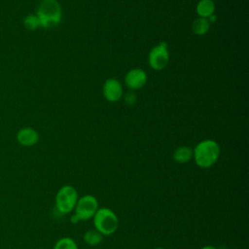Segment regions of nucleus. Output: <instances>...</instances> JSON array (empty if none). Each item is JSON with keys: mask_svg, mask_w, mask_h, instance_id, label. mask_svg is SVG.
Masks as SVG:
<instances>
[{"mask_svg": "<svg viewBox=\"0 0 249 249\" xmlns=\"http://www.w3.org/2000/svg\"><path fill=\"white\" fill-rule=\"evenodd\" d=\"M220 153V146L215 140L204 139L193 149V159L198 167L209 168L217 162Z\"/></svg>", "mask_w": 249, "mask_h": 249, "instance_id": "nucleus-1", "label": "nucleus"}, {"mask_svg": "<svg viewBox=\"0 0 249 249\" xmlns=\"http://www.w3.org/2000/svg\"><path fill=\"white\" fill-rule=\"evenodd\" d=\"M35 15L40 20L41 27L53 28L58 25L61 20V6L57 0H42Z\"/></svg>", "mask_w": 249, "mask_h": 249, "instance_id": "nucleus-2", "label": "nucleus"}, {"mask_svg": "<svg viewBox=\"0 0 249 249\" xmlns=\"http://www.w3.org/2000/svg\"><path fill=\"white\" fill-rule=\"evenodd\" d=\"M93 226L103 236L111 235L119 228V218L117 214L108 207H99L92 217Z\"/></svg>", "mask_w": 249, "mask_h": 249, "instance_id": "nucleus-3", "label": "nucleus"}, {"mask_svg": "<svg viewBox=\"0 0 249 249\" xmlns=\"http://www.w3.org/2000/svg\"><path fill=\"white\" fill-rule=\"evenodd\" d=\"M78 198L77 190L71 185H64L59 188L55 195V208L61 214H69L74 211Z\"/></svg>", "mask_w": 249, "mask_h": 249, "instance_id": "nucleus-4", "label": "nucleus"}, {"mask_svg": "<svg viewBox=\"0 0 249 249\" xmlns=\"http://www.w3.org/2000/svg\"><path fill=\"white\" fill-rule=\"evenodd\" d=\"M98 208L96 197L92 195H85L78 198L74 208V214L80 221H89L92 219Z\"/></svg>", "mask_w": 249, "mask_h": 249, "instance_id": "nucleus-5", "label": "nucleus"}, {"mask_svg": "<svg viewBox=\"0 0 249 249\" xmlns=\"http://www.w3.org/2000/svg\"><path fill=\"white\" fill-rule=\"evenodd\" d=\"M169 62L168 45L166 42H160L153 47L148 53V63L156 71L164 69Z\"/></svg>", "mask_w": 249, "mask_h": 249, "instance_id": "nucleus-6", "label": "nucleus"}, {"mask_svg": "<svg viewBox=\"0 0 249 249\" xmlns=\"http://www.w3.org/2000/svg\"><path fill=\"white\" fill-rule=\"evenodd\" d=\"M102 93L107 101L117 102L124 96V89L119 80L109 78L103 84Z\"/></svg>", "mask_w": 249, "mask_h": 249, "instance_id": "nucleus-7", "label": "nucleus"}, {"mask_svg": "<svg viewBox=\"0 0 249 249\" xmlns=\"http://www.w3.org/2000/svg\"><path fill=\"white\" fill-rule=\"evenodd\" d=\"M147 83V74L141 68H132L124 76V84L130 90L143 88Z\"/></svg>", "mask_w": 249, "mask_h": 249, "instance_id": "nucleus-8", "label": "nucleus"}, {"mask_svg": "<svg viewBox=\"0 0 249 249\" xmlns=\"http://www.w3.org/2000/svg\"><path fill=\"white\" fill-rule=\"evenodd\" d=\"M17 141L24 147H31L38 143L39 141V133L36 129L30 126L20 128L16 135Z\"/></svg>", "mask_w": 249, "mask_h": 249, "instance_id": "nucleus-9", "label": "nucleus"}, {"mask_svg": "<svg viewBox=\"0 0 249 249\" xmlns=\"http://www.w3.org/2000/svg\"><path fill=\"white\" fill-rule=\"evenodd\" d=\"M216 6L213 0H199L196 4V11L199 18H208L215 14Z\"/></svg>", "mask_w": 249, "mask_h": 249, "instance_id": "nucleus-10", "label": "nucleus"}, {"mask_svg": "<svg viewBox=\"0 0 249 249\" xmlns=\"http://www.w3.org/2000/svg\"><path fill=\"white\" fill-rule=\"evenodd\" d=\"M172 157L178 163H187L193 159V149L189 146H179L174 150Z\"/></svg>", "mask_w": 249, "mask_h": 249, "instance_id": "nucleus-11", "label": "nucleus"}, {"mask_svg": "<svg viewBox=\"0 0 249 249\" xmlns=\"http://www.w3.org/2000/svg\"><path fill=\"white\" fill-rule=\"evenodd\" d=\"M210 29V23L207 18H196L192 23V30L196 35L202 36L205 35Z\"/></svg>", "mask_w": 249, "mask_h": 249, "instance_id": "nucleus-12", "label": "nucleus"}, {"mask_svg": "<svg viewBox=\"0 0 249 249\" xmlns=\"http://www.w3.org/2000/svg\"><path fill=\"white\" fill-rule=\"evenodd\" d=\"M83 239L86 244L89 246H96L102 242L103 235L95 229H91L84 233Z\"/></svg>", "mask_w": 249, "mask_h": 249, "instance_id": "nucleus-13", "label": "nucleus"}, {"mask_svg": "<svg viewBox=\"0 0 249 249\" xmlns=\"http://www.w3.org/2000/svg\"><path fill=\"white\" fill-rule=\"evenodd\" d=\"M53 249H79L76 241L68 236L59 238L53 245Z\"/></svg>", "mask_w": 249, "mask_h": 249, "instance_id": "nucleus-14", "label": "nucleus"}, {"mask_svg": "<svg viewBox=\"0 0 249 249\" xmlns=\"http://www.w3.org/2000/svg\"><path fill=\"white\" fill-rule=\"evenodd\" d=\"M23 25L27 30H31V31L36 30L37 28L41 27L40 20H39L38 17L35 14L26 16L23 19Z\"/></svg>", "mask_w": 249, "mask_h": 249, "instance_id": "nucleus-15", "label": "nucleus"}, {"mask_svg": "<svg viewBox=\"0 0 249 249\" xmlns=\"http://www.w3.org/2000/svg\"><path fill=\"white\" fill-rule=\"evenodd\" d=\"M124 97V102L127 105H134L136 102V95L132 90L126 92Z\"/></svg>", "mask_w": 249, "mask_h": 249, "instance_id": "nucleus-16", "label": "nucleus"}, {"mask_svg": "<svg viewBox=\"0 0 249 249\" xmlns=\"http://www.w3.org/2000/svg\"><path fill=\"white\" fill-rule=\"evenodd\" d=\"M70 222H71L72 224H77V223L80 222V220L78 219V217H77L75 214H73V215L70 217Z\"/></svg>", "mask_w": 249, "mask_h": 249, "instance_id": "nucleus-17", "label": "nucleus"}, {"mask_svg": "<svg viewBox=\"0 0 249 249\" xmlns=\"http://www.w3.org/2000/svg\"><path fill=\"white\" fill-rule=\"evenodd\" d=\"M200 249H217V247H215L213 245H204Z\"/></svg>", "mask_w": 249, "mask_h": 249, "instance_id": "nucleus-18", "label": "nucleus"}, {"mask_svg": "<svg viewBox=\"0 0 249 249\" xmlns=\"http://www.w3.org/2000/svg\"><path fill=\"white\" fill-rule=\"evenodd\" d=\"M153 249H165L163 247H156V248H153Z\"/></svg>", "mask_w": 249, "mask_h": 249, "instance_id": "nucleus-19", "label": "nucleus"}]
</instances>
